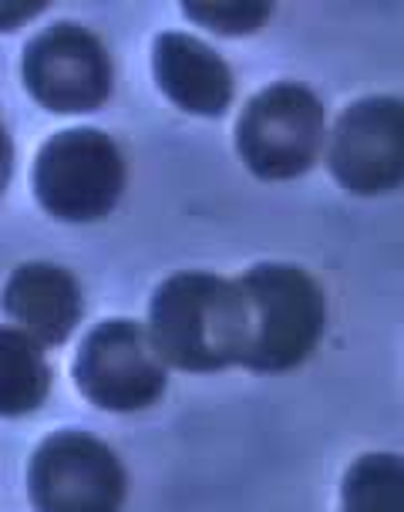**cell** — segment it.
I'll use <instances>...</instances> for the list:
<instances>
[{
    "label": "cell",
    "mask_w": 404,
    "mask_h": 512,
    "mask_svg": "<svg viewBox=\"0 0 404 512\" xmlns=\"http://www.w3.org/2000/svg\"><path fill=\"white\" fill-rule=\"evenodd\" d=\"M145 331L165 368L209 374L243 364L250 307L240 280L206 270L176 273L155 287Z\"/></svg>",
    "instance_id": "obj_1"
},
{
    "label": "cell",
    "mask_w": 404,
    "mask_h": 512,
    "mask_svg": "<svg viewBox=\"0 0 404 512\" xmlns=\"http://www.w3.org/2000/svg\"><path fill=\"white\" fill-rule=\"evenodd\" d=\"M236 280L250 307L243 368L260 374L300 368L327 331V297L320 283L293 263H256Z\"/></svg>",
    "instance_id": "obj_2"
},
{
    "label": "cell",
    "mask_w": 404,
    "mask_h": 512,
    "mask_svg": "<svg viewBox=\"0 0 404 512\" xmlns=\"http://www.w3.org/2000/svg\"><path fill=\"white\" fill-rule=\"evenodd\" d=\"M125 192V155L98 128H68L41 145L34 196L61 223H95Z\"/></svg>",
    "instance_id": "obj_3"
},
{
    "label": "cell",
    "mask_w": 404,
    "mask_h": 512,
    "mask_svg": "<svg viewBox=\"0 0 404 512\" xmlns=\"http://www.w3.org/2000/svg\"><path fill=\"white\" fill-rule=\"evenodd\" d=\"M324 149V105L297 81H280L253 95L236 125V152L246 169L266 182L303 176Z\"/></svg>",
    "instance_id": "obj_4"
},
{
    "label": "cell",
    "mask_w": 404,
    "mask_h": 512,
    "mask_svg": "<svg viewBox=\"0 0 404 512\" xmlns=\"http://www.w3.org/2000/svg\"><path fill=\"white\" fill-rule=\"evenodd\" d=\"M27 492L38 512H122L128 475L101 438L68 428L38 445Z\"/></svg>",
    "instance_id": "obj_5"
},
{
    "label": "cell",
    "mask_w": 404,
    "mask_h": 512,
    "mask_svg": "<svg viewBox=\"0 0 404 512\" xmlns=\"http://www.w3.org/2000/svg\"><path fill=\"white\" fill-rule=\"evenodd\" d=\"M75 384L95 408L125 415L149 408L165 395L169 368L142 324L115 317L88 331L81 341Z\"/></svg>",
    "instance_id": "obj_6"
},
{
    "label": "cell",
    "mask_w": 404,
    "mask_h": 512,
    "mask_svg": "<svg viewBox=\"0 0 404 512\" xmlns=\"http://www.w3.org/2000/svg\"><path fill=\"white\" fill-rule=\"evenodd\" d=\"M327 169L354 196H384L404 186V102L371 95L354 102L327 132Z\"/></svg>",
    "instance_id": "obj_7"
},
{
    "label": "cell",
    "mask_w": 404,
    "mask_h": 512,
    "mask_svg": "<svg viewBox=\"0 0 404 512\" xmlns=\"http://www.w3.org/2000/svg\"><path fill=\"white\" fill-rule=\"evenodd\" d=\"M24 85L48 112H95L112 95V58L88 27H44L24 51Z\"/></svg>",
    "instance_id": "obj_8"
},
{
    "label": "cell",
    "mask_w": 404,
    "mask_h": 512,
    "mask_svg": "<svg viewBox=\"0 0 404 512\" xmlns=\"http://www.w3.org/2000/svg\"><path fill=\"white\" fill-rule=\"evenodd\" d=\"M155 85L172 105L189 115H223L233 102V71L206 41L169 31L152 48Z\"/></svg>",
    "instance_id": "obj_9"
},
{
    "label": "cell",
    "mask_w": 404,
    "mask_h": 512,
    "mask_svg": "<svg viewBox=\"0 0 404 512\" xmlns=\"http://www.w3.org/2000/svg\"><path fill=\"white\" fill-rule=\"evenodd\" d=\"M4 310L41 347L64 344L85 314L78 280L54 263H24L4 283Z\"/></svg>",
    "instance_id": "obj_10"
},
{
    "label": "cell",
    "mask_w": 404,
    "mask_h": 512,
    "mask_svg": "<svg viewBox=\"0 0 404 512\" xmlns=\"http://www.w3.org/2000/svg\"><path fill=\"white\" fill-rule=\"evenodd\" d=\"M51 368L44 347L17 327H0V415L21 418L44 405Z\"/></svg>",
    "instance_id": "obj_11"
},
{
    "label": "cell",
    "mask_w": 404,
    "mask_h": 512,
    "mask_svg": "<svg viewBox=\"0 0 404 512\" xmlns=\"http://www.w3.org/2000/svg\"><path fill=\"white\" fill-rule=\"evenodd\" d=\"M341 512H404V455H361L344 475Z\"/></svg>",
    "instance_id": "obj_12"
},
{
    "label": "cell",
    "mask_w": 404,
    "mask_h": 512,
    "mask_svg": "<svg viewBox=\"0 0 404 512\" xmlns=\"http://www.w3.org/2000/svg\"><path fill=\"white\" fill-rule=\"evenodd\" d=\"M182 14L216 34L240 38V34L260 31L270 21L273 7L256 4V0H206V4H182Z\"/></svg>",
    "instance_id": "obj_13"
},
{
    "label": "cell",
    "mask_w": 404,
    "mask_h": 512,
    "mask_svg": "<svg viewBox=\"0 0 404 512\" xmlns=\"http://www.w3.org/2000/svg\"><path fill=\"white\" fill-rule=\"evenodd\" d=\"M41 11H44V4H0V31H14L17 24L31 21V17Z\"/></svg>",
    "instance_id": "obj_14"
},
{
    "label": "cell",
    "mask_w": 404,
    "mask_h": 512,
    "mask_svg": "<svg viewBox=\"0 0 404 512\" xmlns=\"http://www.w3.org/2000/svg\"><path fill=\"white\" fill-rule=\"evenodd\" d=\"M11 169H14V145H11V135H7V128L0 125V192L7 189Z\"/></svg>",
    "instance_id": "obj_15"
}]
</instances>
